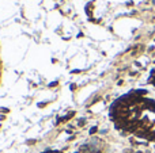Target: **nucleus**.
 Segmentation results:
<instances>
[{
	"instance_id": "obj_1",
	"label": "nucleus",
	"mask_w": 155,
	"mask_h": 153,
	"mask_svg": "<svg viewBox=\"0 0 155 153\" xmlns=\"http://www.w3.org/2000/svg\"><path fill=\"white\" fill-rule=\"evenodd\" d=\"M151 83L155 86V69L153 70V73H151Z\"/></svg>"
}]
</instances>
